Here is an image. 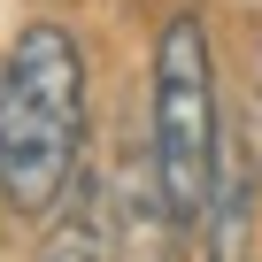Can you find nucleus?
Wrapping results in <instances>:
<instances>
[{
  "mask_svg": "<svg viewBox=\"0 0 262 262\" xmlns=\"http://www.w3.org/2000/svg\"><path fill=\"white\" fill-rule=\"evenodd\" d=\"M85 39L54 16H31L0 62V208L16 224H47L85 178Z\"/></svg>",
  "mask_w": 262,
  "mask_h": 262,
  "instance_id": "nucleus-1",
  "label": "nucleus"
},
{
  "mask_svg": "<svg viewBox=\"0 0 262 262\" xmlns=\"http://www.w3.org/2000/svg\"><path fill=\"white\" fill-rule=\"evenodd\" d=\"M254 185H262V162H254V139L247 123L224 116V147H216V178H208V208H201V262H254Z\"/></svg>",
  "mask_w": 262,
  "mask_h": 262,
  "instance_id": "nucleus-3",
  "label": "nucleus"
},
{
  "mask_svg": "<svg viewBox=\"0 0 262 262\" xmlns=\"http://www.w3.org/2000/svg\"><path fill=\"white\" fill-rule=\"evenodd\" d=\"M224 116L231 108H224V85H216V39H208V16L185 0V8H170L155 24V62H147V155H155L178 239L201 231Z\"/></svg>",
  "mask_w": 262,
  "mask_h": 262,
  "instance_id": "nucleus-2",
  "label": "nucleus"
},
{
  "mask_svg": "<svg viewBox=\"0 0 262 262\" xmlns=\"http://www.w3.org/2000/svg\"><path fill=\"white\" fill-rule=\"evenodd\" d=\"M108 201H100V178H77L70 201L47 216V239H39V262H108Z\"/></svg>",
  "mask_w": 262,
  "mask_h": 262,
  "instance_id": "nucleus-4",
  "label": "nucleus"
}]
</instances>
